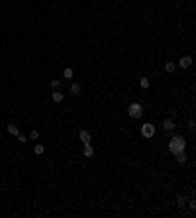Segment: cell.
Wrapping results in <instances>:
<instances>
[{
    "instance_id": "cell-1",
    "label": "cell",
    "mask_w": 196,
    "mask_h": 218,
    "mask_svg": "<svg viewBox=\"0 0 196 218\" xmlns=\"http://www.w3.org/2000/svg\"><path fill=\"white\" fill-rule=\"evenodd\" d=\"M186 149V142L182 136H173L171 140H169V151L176 155V153H182Z\"/></svg>"
},
{
    "instance_id": "cell-2",
    "label": "cell",
    "mask_w": 196,
    "mask_h": 218,
    "mask_svg": "<svg viewBox=\"0 0 196 218\" xmlns=\"http://www.w3.org/2000/svg\"><path fill=\"white\" fill-rule=\"evenodd\" d=\"M128 114H130L131 118H141L143 116V108L139 102H131L130 106H128Z\"/></svg>"
},
{
    "instance_id": "cell-3",
    "label": "cell",
    "mask_w": 196,
    "mask_h": 218,
    "mask_svg": "<svg viewBox=\"0 0 196 218\" xmlns=\"http://www.w3.org/2000/svg\"><path fill=\"white\" fill-rule=\"evenodd\" d=\"M141 136L143 138H153V136H155V126H153V124H143L141 126Z\"/></svg>"
},
{
    "instance_id": "cell-4",
    "label": "cell",
    "mask_w": 196,
    "mask_h": 218,
    "mask_svg": "<svg viewBox=\"0 0 196 218\" xmlns=\"http://www.w3.org/2000/svg\"><path fill=\"white\" fill-rule=\"evenodd\" d=\"M178 65L182 67V69H188V67L192 65V57H190V55H186V57H180V61H178Z\"/></svg>"
},
{
    "instance_id": "cell-5",
    "label": "cell",
    "mask_w": 196,
    "mask_h": 218,
    "mask_svg": "<svg viewBox=\"0 0 196 218\" xmlns=\"http://www.w3.org/2000/svg\"><path fill=\"white\" fill-rule=\"evenodd\" d=\"M80 92H82V87H80L78 83H73V85H71V94H75V96H78Z\"/></svg>"
},
{
    "instance_id": "cell-6",
    "label": "cell",
    "mask_w": 196,
    "mask_h": 218,
    "mask_svg": "<svg viewBox=\"0 0 196 218\" xmlns=\"http://www.w3.org/2000/svg\"><path fill=\"white\" fill-rule=\"evenodd\" d=\"M78 136H80V142H82V143H90V132L82 130L80 134H78Z\"/></svg>"
},
{
    "instance_id": "cell-7",
    "label": "cell",
    "mask_w": 196,
    "mask_h": 218,
    "mask_svg": "<svg viewBox=\"0 0 196 218\" xmlns=\"http://www.w3.org/2000/svg\"><path fill=\"white\" fill-rule=\"evenodd\" d=\"M6 130H8V134H10V136H18V134H20L18 126H14V124H8V126H6Z\"/></svg>"
},
{
    "instance_id": "cell-8",
    "label": "cell",
    "mask_w": 196,
    "mask_h": 218,
    "mask_svg": "<svg viewBox=\"0 0 196 218\" xmlns=\"http://www.w3.org/2000/svg\"><path fill=\"white\" fill-rule=\"evenodd\" d=\"M163 128H165V132H173L174 130V122L173 120H165L163 122Z\"/></svg>"
},
{
    "instance_id": "cell-9",
    "label": "cell",
    "mask_w": 196,
    "mask_h": 218,
    "mask_svg": "<svg viewBox=\"0 0 196 218\" xmlns=\"http://www.w3.org/2000/svg\"><path fill=\"white\" fill-rule=\"evenodd\" d=\"M92 155H94L92 145H90V143H84V157H92Z\"/></svg>"
},
{
    "instance_id": "cell-10",
    "label": "cell",
    "mask_w": 196,
    "mask_h": 218,
    "mask_svg": "<svg viewBox=\"0 0 196 218\" xmlns=\"http://www.w3.org/2000/svg\"><path fill=\"white\" fill-rule=\"evenodd\" d=\"M45 151V147H43V143H37V145H35V147H33V153H35V155H41V153Z\"/></svg>"
},
{
    "instance_id": "cell-11",
    "label": "cell",
    "mask_w": 196,
    "mask_h": 218,
    "mask_svg": "<svg viewBox=\"0 0 196 218\" xmlns=\"http://www.w3.org/2000/svg\"><path fill=\"white\" fill-rule=\"evenodd\" d=\"M51 98H53L55 102H61V100H63V94H61V90H55L53 94H51Z\"/></svg>"
},
{
    "instance_id": "cell-12",
    "label": "cell",
    "mask_w": 196,
    "mask_h": 218,
    "mask_svg": "<svg viewBox=\"0 0 196 218\" xmlns=\"http://www.w3.org/2000/svg\"><path fill=\"white\" fill-rule=\"evenodd\" d=\"M174 157H176V161H178V163H186V155H185V151H182V153H176Z\"/></svg>"
},
{
    "instance_id": "cell-13",
    "label": "cell",
    "mask_w": 196,
    "mask_h": 218,
    "mask_svg": "<svg viewBox=\"0 0 196 218\" xmlns=\"http://www.w3.org/2000/svg\"><path fill=\"white\" fill-rule=\"evenodd\" d=\"M176 204H178V208H185L186 206V198L185 196H178V198H176Z\"/></svg>"
},
{
    "instance_id": "cell-14",
    "label": "cell",
    "mask_w": 196,
    "mask_h": 218,
    "mask_svg": "<svg viewBox=\"0 0 196 218\" xmlns=\"http://www.w3.org/2000/svg\"><path fill=\"white\" fill-rule=\"evenodd\" d=\"M73 75H75L73 69H65V71H63V77H65V79H73Z\"/></svg>"
},
{
    "instance_id": "cell-15",
    "label": "cell",
    "mask_w": 196,
    "mask_h": 218,
    "mask_svg": "<svg viewBox=\"0 0 196 218\" xmlns=\"http://www.w3.org/2000/svg\"><path fill=\"white\" fill-rule=\"evenodd\" d=\"M165 71H167V73H173V71H174V63H171V61L165 63Z\"/></svg>"
},
{
    "instance_id": "cell-16",
    "label": "cell",
    "mask_w": 196,
    "mask_h": 218,
    "mask_svg": "<svg viewBox=\"0 0 196 218\" xmlns=\"http://www.w3.org/2000/svg\"><path fill=\"white\" fill-rule=\"evenodd\" d=\"M139 85H141L143 88H149V79H147V77H143L141 81H139Z\"/></svg>"
},
{
    "instance_id": "cell-17",
    "label": "cell",
    "mask_w": 196,
    "mask_h": 218,
    "mask_svg": "<svg viewBox=\"0 0 196 218\" xmlns=\"http://www.w3.org/2000/svg\"><path fill=\"white\" fill-rule=\"evenodd\" d=\"M186 204H188V208H190V210H196V200H194V198H190Z\"/></svg>"
},
{
    "instance_id": "cell-18",
    "label": "cell",
    "mask_w": 196,
    "mask_h": 218,
    "mask_svg": "<svg viewBox=\"0 0 196 218\" xmlns=\"http://www.w3.org/2000/svg\"><path fill=\"white\" fill-rule=\"evenodd\" d=\"M51 87H53L55 90H57V88L61 87V83H59V81H57V79H53V81H51Z\"/></svg>"
},
{
    "instance_id": "cell-19",
    "label": "cell",
    "mask_w": 196,
    "mask_h": 218,
    "mask_svg": "<svg viewBox=\"0 0 196 218\" xmlns=\"http://www.w3.org/2000/svg\"><path fill=\"white\" fill-rule=\"evenodd\" d=\"M30 138H32V140H37V138H39V132H37V130H32Z\"/></svg>"
},
{
    "instance_id": "cell-20",
    "label": "cell",
    "mask_w": 196,
    "mask_h": 218,
    "mask_svg": "<svg viewBox=\"0 0 196 218\" xmlns=\"http://www.w3.org/2000/svg\"><path fill=\"white\" fill-rule=\"evenodd\" d=\"M18 142H22V143H26V136H24V134H18Z\"/></svg>"
},
{
    "instance_id": "cell-21",
    "label": "cell",
    "mask_w": 196,
    "mask_h": 218,
    "mask_svg": "<svg viewBox=\"0 0 196 218\" xmlns=\"http://www.w3.org/2000/svg\"><path fill=\"white\" fill-rule=\"evenodd\" d=\"M188 128H190V132H194V128H196V126H194V120L188 122Z\"/></svg>"
}]
</instances>
